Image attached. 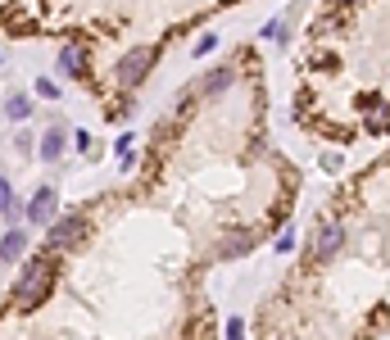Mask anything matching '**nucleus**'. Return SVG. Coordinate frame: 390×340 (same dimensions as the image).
Masks as SVG:
<instances>
[{
    "label": "nucleus",
    "instance_id": "nucleus-11",
    "mask_svg": "<svg viewBox=\"0 0 390 340\" xmlns=\"http://www.w3.org/2000/svg\"><path fill=\"white\" fill-rule=\"evenodd\" d=\"M368 127H372V132H386V127H390V105H372V109H368Z\"/></svg>",
    "mask_w": 390,
    "mask_h": 340
},
{
    "label": "nucleus",
    "instance_id": "nucleus-17",
    "mask_svg": "<svg viewBox=\"0 0 390 340\" xmlns=\"http://www.w3.org/2000/svg\"><path fill=\"white\" fill-rule=\"evenodd\" d=\"M277 250H282V254L295 250V231H282V236H277Z\"/></svg>",
    "mask_w": 390,
    "mask_h": 340
},
{
    "label": "nucleus",
    "instance_id": "nucleus-18",
    "mask_svg": "<svg viewBox=\"0 0 390 340\" xmlns=\"http://www.w3.org/2000/svg\"><path fill=\"white\" fill-rule=\"evenodd\" d=\"M336 5H349V0H336Z\"/></svg>",
    "mask_w": 390,
    "mask_h": 340
},
{
    "label": "nucleus",
    "instance_id": "nucleus-3",
    "mask_svg": "<svg viewBox=\"0 0 390 340\" xmlns=\"http://www.w3.org/2000/svg\"><path fill=\"white\" fill-rule=\"evenodd\" d=\"M154 64V45H136V50H127V55L119 59V82L123 87H136L145 73H150Z\"/></svg>",
    "mask_w": 390,
    "mask_h": 340
},
{
    "label": "nucleus",
    "instance_id": "nucleus-16",
    "mask_svg": "<svg viewBox=\"0 0 390 340\" xmlns=\"http://www.w3.org/2000/svg\"><path fill=\"white\" fill-rule=\"evenodd\" d=\"M263 41H282V19H272L268 28H263Z\"/></svg>",
    "mask_w": 390,
    "mask_h": 340
},
{
    "label": "nucleus",
    "instance_id": "nucleus-4",
    "mask_svg": "<svg viewBox=\"0 0 390 340\" xmlns=\"http://www.w3.org/2000/svg\"><path fill=\"white\" fill-rule=\"evenodd\" d=\"M54 209H59L54 187H41L32 195V204H28V222H32V227H50V222H54Z\"/></svg>",
    "mask_w": 390,
    "mask_h": 340
},
{
    "label": "nucleus",
    "instance_id": "nucleus-15",
    "mask_svg": "<svg viewBox=\"0 0 390 340\" xmlns=\"http://www.w3.org/2000/svg\"><path fill=\"white\" fill-rule=\"evenodd\" d=\"M223 250H227V254H245V250H249V236H232Z\"/></svg>",
    "mask_w": 390,
    "mask_h": 340
},
{
    "label": "nucleus",
    "instance_id": "nucleus-7",
    "mask_svg": "<svg viewBox=\"0 0 390 340\" xmlns=\"http://www.w3.org/2000/svg\"><path fill=\"white\" fill-rule=\"evenodd\" d=\"M59 68H64L68 77H82L87 73V45H64V50H59Z\"/></svg>",
    "mask_w": 390,
    "mask_h": 340
},
{
    "label": "nucleus",
    "instance_id": "nucleus-14",
    "mask_svg": "<svg viewBox=\"0 0 390 340\" xmlns=\"http://www.w3.org/2000/svg\"><path fill=\"white\" fill-rule=\"evenodd\" d=\"M37 96H41V100H59V82H50V77H37Z\"/></svg>",
    "mask_w": 390,
    "mask_h": 340
},
{
    "label": "nucleus",
    "instance_id": "nucleus-10",
    "mask_svg": "<svg viewBox=\"0 0 390 340\" xmlns=\"http://www.w3.org/2000/svg\"><path fill=\"white\" fill-rule=\"evenodd\" d=\"M5 114H10L14 123H23L28 114H32V100H28V96H10V100H5Z\"/></svg>",
    "mask_w": 390,
    "mask_h": 340
},
{
    "label": "nucleus",
    "instance_id": "nucleus-6",
    "mask_svg": "<svg viewBox=\"0 0 390 340\" xmlns=\"http://www.w3.org/2000/svg\"><path fill=\"white\" fill-rule=\"evenodd\" d=\"M23 254H28V236H23L19 227H10L0 236V264H19Z\"/></svg>",
    "mask_w": 390,
    "mask_h": 340
},
{
    "label": "nucleus",
    "instance_id": "nucleus-8",
    "mask_svg": "<svg viewBox=\"0 0 390 340\" xmlns=\"http://www.w3.org/2000/svg\"><path fill=\"white\" fill-rule=\"evenodd\" d=\"M64 141H68V132H64V127H50V132L41 136V159H45V164L64 154Z\"/></svg>",
    "mask_w": 390,
    "mask_h": 340
},
{
    "label": "nucleus",
    "instance_id": "nucleus-5",
    "mask_svg": "<svg viewBox=\"0 0 390 340\" xmlns=\"http://www.w3.org/2000/svg\"><path fill=\"white\" fill-rule=\"evenodd\" d=\"M340 241H345V227L327 222V227L318 231V241H314V259H331V254L340 250Z\"/></svg>",
    "mask_w": 390,
    "mask_h": 340
},
{
    "label": "nucleus",
    "instance_id": "nucleus-2",
    "mask_svg": "<svg viewBox=\"0 0 390 340\" xmlns=\"http://www.w3.org/2000/svg\"><path fill=\"white\" fill-rule=\"evenodd\" d=\"M82 231H87V222L77 218V213H68V218L50 222V227H45V250H50V254L68 250V245H77V241H82Z\"/></svg>",
    "mask_w": 390,
    "mask_h": 340
},
{
    "label": "nucleus",
    "instance_id": "nucleus-13",
    "mask_svg": "<svg viewBox=\"0 0 390 340\" xmlns=\"http://www.w3.org/2000/svg\"><path fill=\"white\" fill-rule=\"evenodd\" d=\"M214 50H218V36H214V32H205L200 41L191 45V55H214Z\"/></svg>",
    "mask_w": 390,
    "mask_h": 340
},
{
    "label": "nucleus",
    "instance_id": "nucleus-9",
    "mask_svg": "<svg viewBox=\"0 0 390 340\" xmlns=\"http://www.w3.org/2000/svg\"><path fill=\"white\" fill-rule=\"evenodd\" d=\"M0 213H10V218H19V213H28V209H23L19 200H14V187H10V182H5V177H0Z\"/></svg>",
    "mask_w": 390,
    "mask_h": 340
},
{
    "label": "nucleus",
    "instance_id": "nucleus-1",
    "mask_svg": "<svg viewBox=\"0 0 390 340\" xmlns=\"http://www.w3.org/2000/svg\"><path fill=\"white\" fill-rule=\"evenodd\" d=\"M54 281V264H50V250L37 254V259H28L19 273V281H14V299H19L23 308H37L45 299V290H50Z\"/></svg>",
    "mask_w": 390,
    "mask_h": 340
},
{
    "label": "nucleus",
    "instance_id": "nucleus-12",
    "mask_svg": "<svg viewBox=\"0 0 390 340\" xmlns=\"http://www.w3.org/2000/svg\"><path fill=\"white\" fill-rule=\"evenodd\" d=\"M232 82V68H218V73H209L205 77V91H223Z\"/></svg>",
    "mask_w": 390,
    "mask_h": 340
}]
</instances>
